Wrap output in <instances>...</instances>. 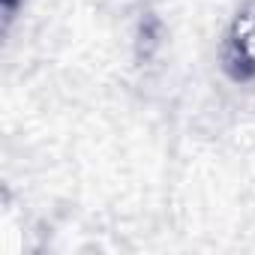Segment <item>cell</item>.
I'll return each instance as SVG.
<instances>
[{
  "label": "cell",
  "mask_w": 255,
  "mask_h": 255,
  "mask_svg": "<svg viewBox=\"0 0 255 255\" xmlns=\"http://www.w3.org/2000/svg\"><path fill=\"white\" fill-rule=\"evenodd\" d=\"M225 60L237 78H255V6L231 21L225 36Z\"/></svg>",
  "instance_id": "6da1fadb"
}]
</instances>
